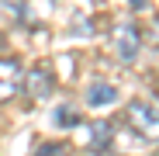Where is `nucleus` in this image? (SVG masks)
<instances>
[{
	"instance_id": "1a4fd4ad",
	"label": "nucleus",
	"mask_w": 159,
	"mask_h": 156,
	"mask_svg": "<svg viewBox=\"0 0 159 156\" xmlns=\"http://www.w3.org/2000/svg\"><path fill=\"white\" fill-rule=\"evenodd\" d=\"M131 4H135V7H142V4H145V0H131Z\"/></svg>"
},
{
	"instance_id": "f257e3e1",
	"label": "nucleus",
	"mask_w": 159,
	"mask_h": 156,
	"mask_svg": "<svg viewBox=\"0 0 159 156\" xmlns=\"http://www.w3.org/2000/svg\"><path fill=\"white\" fill-rule=\"evenodd\" d=\"M52 87H56V80H52V69L45 63H35L28 73H21V90L28 94L31 101H42L52 94Z\"/></svg>"
},
{
	"instance_id": "7ed1b4c3",
	"label": "nucleus",
	"mask_w": 159,
	"mask_h": 156,
	"mask_svg": "<svg viewBox=\"0 0 159 156\" xmlns=\"http://www.w3.org/2000/svg\"><path fill=\"white\" fill-rule=\"evenodd\" d=\"M125 121L135 128V132H142V135H156V128H159V121H156V108L152 104H145V101H131L128 108H125Z\"/></svg>"
},
{
	"instance_id": "f03ea898",
	"label": "nucleus",
	"mask_w": 159,
	"mask_h": 156,
	"mask_svg": "<svg viewBox=\"0 0 159 156\" xmlns=\"http://www.w3.org/2000/svg\"><path fill=\"white\" fill-rule=\"evenodd\" d=\"M139 49H142V31H139V24H118L114 28V52H118V59L121 63H135L139 59Z\"/></svg>"
},
{
	"instance_id": "0eeeda50",
	"label": "nucleus",
	"mask_w": 159,
	"mask_h": 156,
	"mask_svg": "<svg viewBox=\"0 0 159 156\" xmlns=\"http://www.w3.org/2000/svg\"><path fill=\"white\" fill-rule=\"evenodd\" d=\"M35 156H69V153H66L62 142H42V146L35 149Z\"/></svg>"
},
{
	"instance_id": "39448f33",
	"label": "nucleus",
	"mask_w": 159,
	"mask_h": 156,
	"mask_svg": "<svg viewBox=\"0 0 159 156\" xmlns=\"http://www.w3.org/2000/svg\"><path fill=\"white\" fill-rule=\"evenodd\" d=\"M111 135H114V128H111V121H90V139H87V153H104L111 146Z\"/></svg>"
},
{
	"instance_id": "423d86ee",
	"label": "nucleus",
	"mask_w": 159,
	"mask_h": 156,
	"mask_svg": "<svg viewBox=\"0 0 159 156\" xmlns=\"http://www.w3.org/2000/svg\"><path fill=\"white\" fill-rule=\"evenodd\" d=\"M114 101H118V90L111 83H90V90H87V104L90 108H107Z\"/></svg>"
},
{
	"instance_id": "6e6552de",
	"label": "nucleus",
	"mask_w": 159,
	"mask_h": 156,
	"mask_svg": "<svg viewBox=\"0 0 159 156\" xmlns=\"http://www.w3.org/2000/svg\"><path fill=\"white\" fill-rule=\"evenodd\" d=\"M56 125H66V128L76 125V111H73V108H59V111H56Z\"/></svg>"
},
{
	"instance_id": "20e7f679",
	"label": "nucleus",
	"mask_w": 159,
	"mask_h": 156,
	"mask_svg": "<svg viewBox=\"0 0 159 156\" xmlns=\"http://www.w3.org/2000/svg\"><path fill=\"white\" fill-rule=\"evenodd\" d=\"M21 63L17 59H11V56H4L0 59V104L4 101H11L17 90H21Z\"/></svg>"
}]
</instances>
